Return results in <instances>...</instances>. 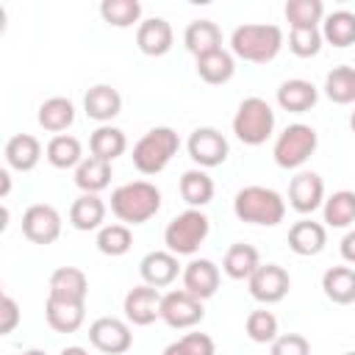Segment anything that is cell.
<instances>
[{
	"instance_id": "16",
	"label": "cell",
	"mask_w": 355,
	"mask_h": 355,
	"mask_svg": "<svg viewBox=\"0 0 355 355\" xmlns=\"http://www.w3.org/2000/svg\"><path fill=\"white\" fill-rule=\"evenodd\" d=\"M86 294H89V277H86L83 269H78V266H58L50 275L47 297L61 300V302H80V305H86Z\"/></svg>"
},
{
	"instance_id": "45",
	"label": "cell",
	"mask_w": 355,
	"mask_h": 355,
	"mask_svg": "<svg viewBox=\"0 0 355 355\" xmlns=\"http://www.w3.org/2000/svg\"><path fill=\"white\" fill-rule=\"evenodd\" d=\"M338 252H341V258L347 261V263H352L355 266V227L352 230H347V236L341 239V244H338Z\"/></svg>"
},
{
	"instance_id": "41",
	"label": "cell",
	"mask_w": 355,
	"mask_h": 355,
	"mask_svg": "<svg viewBox=\"0 0 355 355\" xmlns=\"http://www.w3.org/2000/svg\"><path fill=\"white\" fill-rule=\"evenodd\" d=\"M161 355H216V347L208 333H186L178 341L166 344Z\"/></svg>"
},
{
	"instance_id": "19",
	"label": "cell",
	"mask_w": 355,
	"mask_h": 355,
	"mask_svg": "<svg viewBox=\"0 0 355 355\" xmlns=\"http://www.w3.org/2000/svg\"><path fill=\"white\" fill-rule=\"evenodd\" d=\"M327 244V227L313 219H300L288 227V250L300 258L319 255Z\"/></svg>"
},
{
	"instance_id": "10",
	"label": "cell",
	"mask_w": 355,
	"mask_h": 355,
	"mask_svg": "<svg viewBox=\"0 0 355 355\" xmlns=\"http://www.w3.org/2000/svg\"><path fill=\"white\" fill-rule=\"evenodd\" d=\"M89 341L94 349L105 355H122L133 347V333L130 324L116 319V316H100L89 324Z\"/></svg>"
},
{
	"instance_id": "18",
	"label": "cell",
	"mask_w": 355,
	"mask_h": 355,
	"mask_svg": "<svg viewBox=\"0 0 355 355\" xmlns=\"http://www.w3.org/2000/svg\"><path fill=\"white\" fill-rule=\"evenodd\" d=\"M172 42H175V33H172V25L164 19V17H150V19H141L139 28H136V47L144 53V55H166L172 50Z\"/></svg>"
},
{
	"instance_id": "24",
	"label": "cell",
	"mask_w": 355,
	"mask_h": 355,
	"mask_svg": "<svg viewBox=\"0 0 355 355\" xmlns=\"http://www.w3.org/2000/svg\"><path fill=\"white\" fill-rule=\"evenodd\" d=\"M261 266V255L252 244H244V241H236L225 250V258H222V272L230 277V280H250V275Z\"/></svg>"
},
{
	"instance_id": "35",
	"label": "cell",
	"mask_w": 355,
	"mask_h": 355,
	"mask_svg": "<svg viewBox=\"0 0 355 355\" xmlns=\"http://www.w3.org/2000/svg\"><path fill=\"white\" fill-rule=\"evenodd\" d=\"M324 94L336 105L355 103V67L338 64L324 75Z\"/></svg>"
},
{
	"instance_id": "14",
	"label": "cell",
	"mask_w": 355,
	"mask_h": 355,
	"mask_svg": "<svg viewBox=\"0 0 355 355\" xmlns=\"http://www.w3.org/2000/svg\"><path fill=\"white\" fill-rule=\"evenodd\" d=\"M288 205L297 214H313L324 205V180L316 172H297L288 183Z\"/></svg>"
},
{
	"instance_id": "47",
	"label": "cell",
	"mask_w": 355,
	"mask_h": 355,
	"mask_svg": "<svg viewBox=\"0 0 355 355\" xmlns=\"http://www.w3.org/2000/svg\"><path fill=\"white\" fill-rule=\"evenodd\" d=\"M61 355H89V352H86L83 347H64Z\"/></svg>"
},
{
	"instance_id": "4",
	"label": "cell",
	"mask_w": 355,
	"mask_h": 355,
	"mask_svg": "<svg viewBox=\"0 0 355 355\" xmlns=\"http://www.w3.org/2000/svg\"><path fill=\"white\" fill-rule=\"evenodd\" d=\"M180 150V136L166 128V125H158V128H150L136 144H133V166L141 172V175H158L169 166V161L178 155Z\"/></svg>"
},
{
	"instance_id": "39",
	"label": "cell",
	"mask_w": 355,
	"mask_h": 355,
	"mask_svg": "<svg viewBox=\"0 0 355 355\" xmlns=\"http://www.w3.org/2000/svg\"><path fill=\"white\" fill-rule=\"evenodd\" d=\"M291 28H319L324 19V3L322 0H288L283 8Z\"/></svg>"
},
{
	"instance_id": "2",
	"label": "cell",
	"mask_w": 355,
	"mask_h": 355,
	"mask_svg": "<svg viewBox=\"0 0 355 355\" xmlns=\"http://www.w3.org/2000/svg\"><path fill=\"white\" fill-rule=\"evenodd\" d=\"M283 47V31L272 22H247L230 33V53L250 64H269Z\"/></svg>"
},
{
	"instance_id": "29",
	"label": "cell",
	"mask_w": 355,
	"mask_h": 355,
	"mask_svg": "<svg viewBox=\"0 0 355 355\" xmlns=\"http://www.w3.org/2000/svg\"><path fill=\"white\" fill-rule=\"evenodd\" d=\"M108 183H111V164L108 161L89 155L75 166V186L83 194H100L103 189H108Z\"/></svg>"
},
{
	"instance_id": "50",
	"label": "cell",
	"mask_w": 355,
	"mask_h": 355,
	"mask_svg": "<svg viewBox=\"0 0 355 355\" xmlns=\"http://www.w3.org/2000/svg\"><path fill=\"white\" fill-rule=\"evenodd\" d=\"M344 355H355V352H344Z\"/></svg>"
},
{
	"instance_id": "5",
	"label": "cell",
	"mask_w": 355,
	"mask_h": 355,
	"mask_svg": "<svg viewBox=\"0 0 355 355\" xmlns=\"http://www.w3.org/2000/svg\"><path fill=\"white\" fill-rule=\"evenodd\" d=\"M233 133L241 144L258 147L275 133V111L263 97H244L233 114Z\"/></svg>"
},
{
	"instance_id": "17",
	"label": "cell",
	"mask_w": 355,
	"mask_h": 355,
	"mask_svg": "<svg viewBox=\"0 0 355 355\" xmlns=\"http://www.w3.org/2000/svg\"><path fill=\"white\" fill-rule=\"evenodd\" d=\"M183 288L189 294H194L197 300H211L219 288V266L208 258H191L186 266H183Z\"/></svg>"
},
{
	"instance_id": "44",
	"label": "cell",
	"mask_w": 355,
	"mask_h": 355,
	"mask_svg": "<svg viewBox=\"0 0 355 355\" xmlns=\"http://www.w3.org/2000/svg\"><path fill=\"white\" fill-rule=\"evenodd\" d=\"M17 324H19V305L11 294H3V300H0V336L14 333Z\"/></svg>"
},
{
	"instance_id": "22",
	"label": "cell",
	"mask_w": 355,
	"mask_h": 355,
	"mask_svg": "<svg viewBox=\"0 0 355 355\" xmlns=\"http://www.w3.org/2000/svg\"><path fill=\"white\" fill-rule=\"evenodd\" d=\"M183 47L194 58L208 55L214 50H222V31H219V25L211 22V19H194V22H189L186 31H183Z\"/></svg>"
},
{
	"instance_id": "32",
	"label": "cell",
	"mask_w": 355,
	"mask_h": 355,
	"mask_svg": "<svg viewBox=\"0 0 355 355\" xmlns=\"http://www.w3.org/2000/svg\"><path fill=\"white\" fill-rule=\"evenodd\" d=\"M322 39L333 47H349L355 44V14L347 8L330 11L322 19Z\"/></svg>"
},
{
	"instance_id": "21",
	"label": "cell",
	"mask_w": 355,
	"mask_h": 355,
	"mask_svg": "<svg viewBox=\"0 0 355 355\" xmlns=\"http://www.w3.org/2000/svg\"><path fill=\"white\" fill-rule=\"evenodd\" d=\"M316 100H319V89L311 80H302V78L283 80L280 89H277V105L288 114H305L316 105Z\"/></svg>"
},
{
	"instance_id": "9",
	"label": "cell",
	"mask_w": 355,
	"mask_h": 355,
	"mask_svg": "<svg viewBox=\"0 0 355 355\" xmlns=\"http://www.w3.org/2000/svg\"><path fill=\"white\" fill-rule=\"evenodd\" d=\"M205 316L202 311V300H197L194 294H189L186 288H175V291H166L164 294V302H161V319L175 327V330H189L194 324H200Z\"/></svg>"
},
{
	"instance_id": "49",
	"label": "cell",
	"mask_w": 355,
	"mask_h": 355,
	"mask_svg": "<svg viewBox=\"0 0 355 355\" xmlns=\"http://www.w3.org/2000/svg\"><path fill=\"white\" fill-rule=\"evenodd\" d=\"M349 130H352V133H355V111H352V114H349Z\"/></svg>"
},
{
	"instance_id": "1",
	"label": "cell",
	"mask_w": 355,
	"mask_h": 355,
	"mask_svg": "<svg viewBox=\"0 0 355 355\" xmlns=\"http://www.w3.org/2000/svg\"><path fill=\"white\" fill-rule=\"evenodd\" d=\"M161 211V191L150 180H130L111 191V214L122 225H144Z\"/></svg>"
},
{
	"instance_id": "3",
	"label": "cell",
	"mask_w": 355,
	"mask_h": 355,
	"mask_svg": "<svg viewBox=\"0 0 355 355\" xmlns=\"http://www.w3.org/2000/svg\"><path fill=\"white\" fill-rule=\"evenodd\" d=\"M233 214L241 222L275 227L286 216V200L269 186H244L233 197Z\"/></svg>"
},
{
	"instance_id": "23",
	"label": "cell",
	"mask_w": 355,
	"mask_h": 355,
	"mask_svg": "<svg viewBox=\"0 0 355 355\" xmlns=\"http://www.w3.org/2000/svg\"><path fill=\"white\" fill-rule=\"evenodd\" d=\"M3 155H6V164L17 172H31L36 169V164L42 161V144L36 136L31 133H17L6 141L3 147Z\"/></svg>"
},
{
	"instance_id": "8",
	"label": "cell",
	"mask_w": 355,
	"mask_h": 355,
	"mask_svg": "<svg viewBox=\"0 0 355 355\" xmlns=\"http://www.w3.org/2000/svg\"><path fill=\"white\" fill-rule=\"evenodd\" d=\"M189 158L200 166V169H211V166H222L230 155V144L227 139L216 130V128H197L191 130L189 141H186Z\"/></svg>"
},
{
	"instance_id": "31",
	"label": "cell",
	"mask_w": 355,
	"mask_h": 355,
	"mask_svg": "<svg viewBox=\"0 0 355 355\" xmlns=\"http://www.w3.org/2000/svg\"><path fill=\"white\" fill-rule=\"evenodd\" d=\"M180 197L189 208H202L214 200V180L205 169H186L180 175Z\"/></svg>"
},
{
	"instance_id": "13",
	"label": "cell",
	"mask_w": 355,
	"mask_h": 355,
	"mask_svg": "<svg viewBox=\"0 0 355 355\" xmlns=\"http://www.w3.org/2000/svg\"><path fill=\"white\" fill-rule=\"evenodd\" d=\"M161 302H164L161 288H153V286L141 283V286H133V288L125 294L122 311H125V319H128L130 324L147 327V324H153L155 319H161Z\"/></svg>"
},
{
	"instance_id": "46",
	"label": "cell",
	"mask_w": 355,
	"mask_h": 355,
	"mask_svg": "<svg viewBox=\"0 0 355 355\" xmlns=\"http://www.w3.org/2000/svg\"><path fill=\"white\" fill-rule=\"evenodd\" d=\"M8 191H11V175H8V169H0V197L6 200Z\"/></svg>"
},
{
	"instance_id": "37",
	"label": "cell",
	"mask_w": 355,
	"mask_h": 355,
	"mask_svg": "<svg viewBox=\"0 0 355 355\" xmlns=\"http://www.w3.org/2000/svg\"><path fill=\"white\" fill-rule=\"evenodd\" d=\"M97 250L103 252V255H111V258H119V255H125L130 247H133V233H130V227L128 225H122V222H116V225H103L100 230H97Z\"/></svg>"
},
{
	"instance_id": "30",
	"label": "cell",
	"mask_w": 355,
	"mask_h": 355,
	"mask_svg": "<svg viewBox=\"0 0 355 355\" xmlns=\"http://www.w3.org/2000/svg\"><path fill=\"white\" fill-rule=\"evenodd\" d=\"M36 119H39V125L47 130V133H64L72 122H75V105H72V100H67V97H50V100H44L42 105H39V114H36Z\"/></svg>"
},
{
	"instance_id": "15",
	"label": "cell",
	"mask_w": 355,
	"mask_h": 355,
	"mask_svg": "<svg viewBox=\"0 0 355 355\" xmlns=\"http://www.w3.org/2000/svg\"><path fill=\"white\" fill-rule=\"evenodd\" d=\"M139 275L147 286L153 288H166L178 280V275H183L178 255L169 250H153L139 261Z\"/></svg>"
},
{
	"instance_id": "42",
	"label": "cell",
	"mask_w": 355,
	"mask_h": 355,
	"mask_svg": "<svg viewBox=\"0 0 355 355\" xmlns=\"http://www.w3.org/2000/svg\"><path fill=\"white\" fill-rule=\"evenodd\" d=\"M322 42H324L322 39V28H291V33H288V50L297 58L319 55Z\"/></svg>"
},
{
	"instance_id": "28",
	"label": "cell",
	"mask_w": 355,
	"mask_h": 355,
	"mask_svg": "<svg viewBox=\"0 0 355 355\" xmlns=\"http://www.w3.org/2000/svg\"><path fill=\"white\" fill-rule=\"evenodd\" d=\"M105 222V202L100 194H80L69 205V225L75 230H100Z\"/></svg>"
},
{
	"instance_id": "34",
	"label": "cell",
	"mask_w": 355,
	"mask_h": 355,
	"mask_svg": "<svg viewBox=\"0 0 355 355\" xmlns=\"http://www.w3.org/2000/svg\"><path fill=\"white\" fill-rule=\"evenodd\" d=\"M44 158H47L50 166H55V169H72V166H78V164L83 161V147H80V141H78L75 136L58 133V136H53V139L47 141Z\"/></svg>"
},
{
	"instance_id": "40",
	"label": "cell",
	"mask_w": 355,
	"mask_h": 355,
	"mask_svg": "<svg viewBox=\"0 0 355 355\" xmlns=\"http://www.w3.org/2000/svg\"><path fill=\"white\" fill-rule=\"evenodd\" d=\"M244 330H247V338L255 341V344H272L280 330H277V316L266 308H258V311H250L247 322H244Z\"/></svg>"
},
{
	"instance_id": "48",
	"label": "cell",
	"mask_w": 355,
	"mask_h": 355,
	"mask_svg": "<svg viewBox=\"0 0 355 355\" xmlns=\"http://www.w3.org/2000/svg\"><path fill=\"white\" fill-rule=\"evenodd\" d=\"M22 355H47V352H44V349H25Z\"/></svg>"
},
{
	"instance_id": "33",
	"label": "cell",
	"mask_w": 355,
	"mask_h": 355,
	"mask_svg": "<svg viewBox=\"0 0 355 355\" xmlns=\"http://www.w3.org/2000/svg\"><path fill=\"white\" fill-rule=\"evenodd\" d=\"M89 150L94 158H103V161H116L125 150H128V139L119 128L114 125H100L92 136H89Z\"/></svg>"
},
{
	"instance_id": "43",
	"label": "cell",
	"mask_w": 355,
	"mask_h": 355,
	"mask_svg": "<svg viewBox=\"0 0 355 355\" xmlns=\"http://www.w3.org/2000/svg\"><path fill=\"white\" fill-rule=\"evenodd\" d=\"M269 355H311V344L302 333H280L269 344Z\"/></svg>"
},
{
	"instance_id": "36",
	"label": "cell",
	"mask_w": 355,
	"mask_h": 355,
	"mask_svg": "<svg viewBox=\"0 0 355 355\" xmlns=\"http://www.w3.org/2000/svg\"><path fill=\"white\" fill-rule=\"evenodd\" d=\"M322 214L327 227H349L355 222V191L349 189L333 191L330 197H324Z\"/></svg>"
},
{
	"instance_id": "27",
	"label": "cell",
	"mask_w": 355,
	"mask_h": 355,
	"mask_svg": "<svg viewBox=\"0 0 355 355\" xmlns=\"http://www.w3.org/2000/svg\"><path fill=\"white\" fill-rule=\"evenodd\" d=\"M322 291L336 305L355 302V269L352 266H330L322 275Z\"/></svg>"
},
{
	"instance_id": "6",
	"label": "cell",
	"mask_w": 355,
	"mask_h": 355,
	"mask_svg": "<svg viewBox=\"0 0 355 355\" xmlns=\"http://www.w3.org/2000/svg\"><path fill=\"white\" fill-rule=\"evenodd\" d=\"M211 233V219L200 208H186L183 214L172 216L164 227V244L175 255H194L200 244Z\"/></svg>"
},
{
	"instance_id": "26",
	"label": "cell",
	"mask_w": 355,
	"mask_h": 355,
	"mask_svg": "<svg viewBox=\"0 0 355 355\" xmlns=\"http://www.w3.org/2000/svg\"><path fill=\"white\" fill-rule=\"evenodd\" d=\"M194 67H197L200 80H205L211 86H222L236 75V55L222 47V50H214L208 55H200Z\"/></svg>"
},
{
	"instance_id": "25",
	"label": "cell",
	"mask_w": 355,
	"mask_h": 355,
	"mask_svg": "<svg viewBox=\"0 0 355 355\" xmlns=\"http://www.w3.org/2000/svg\"><path fill=\"white\" fill-rule=\"evenodd\" d=\"M44 319L55 333H75L80 330L83 319H86V305L80 302H61L47 297L44 302Z\"/></svg>"
},
{
	"instance_id": "20",
	"label": "cell",
	"mask_w": 355,
	"mask_h": 355,
	"mask_svg": "<svg viewBox=\"0 0 355 355\" xmlns=\"http://www.w3.org/2000/svg\"><path fill=\"white\" fill-rule=\"evenodd\" d=\"M83 111H86L89 119L105 125V122H111V119L122 111V94H119L114 86H108V83H97V86H92V89L86 92V97H83Z\"/></svg>"
},
{
	"instance_id": "38",
	"label": "cell",
	"mask_w": 355,
	"mask_h": 355,
	"mask_svg": "<svg viewBox=\"0 0 355 355\" xmlns=\"http://www.w3.org/2000/svg\"><path fill=\"white\" fill-rule=\"evenodd\" d=\"M100 17L111 28H130L141 19V3L139 0H103Z\"/></svg>"
},
{
	"instance_id": "12",
	"label": "cell",
	"mask_w": 355,
	"mask_h": 355,
	"mask_svg": "<svg viewBox=\"0 0 355 355\" xmlns=\"http://www.w3.org/2000/svg\"><path fill=\"white\" fill-rule=\"evenodd\" d=\"M22 236L33 244H53L61 236V214L47 202H33L22 214Z\"/></svg>"
},
{
	"instance_id": "7",
	"label": "cell",
	"mask_w": 355,
	"mask_h": 355,
	"mask_svg": "<svg viewBox=\"0 0 355 355\" xmlns=\"http://www.w3.org/2000/svg\"><path fill=\"white\" fill-rule=\"evenodd\" d=\"M319 147V136L311 125L294 122L288 125L283 133H277L275 147H272V158L280 169H300Z\"/></svg>"
},
{
	"instance_id": "11",
	"label": "cell",
	"mask_w": 355,
	"mask_h": 355,
	"mask_svg": "<svg viewBox=\"0 0 355 355\" xmlns=\"http://www.w3.org/2000/svg\"><path fill=\"white\" fill-rule=\"evenodd\" d=\"M247 288H250L252 300H258V302H263V305H275V302H280V300L288 294L291 277H288V272H286L280 263H261V266L250 275Z\"/></svg>"
}]
</instances>
